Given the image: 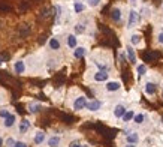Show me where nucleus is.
Here are the masks:
<instances>
[{"label":"nucleus","instance_id":"obj_5","mask_svg":"<svg viewBox=\"0 0 163 147\" xmlns=\"http://www.w3.org/2000/svg\"><path fill=\"white\" fill-rule=\"evenodd\" d=\"M108 80H109L108 71H96L93 74V81H96V83H106Z\"/></svg>","mask_w":163,"mask_h":147},{"label":"nucleus","instance_id":"obj_6","mask_svg":"<svg viewBox=\"0 0 163 147\" xmlns=\"http://www.w3.org/2000/svg\"><path fill=\"white\" fill-rule=\"evenodd\" d=\"M25 71H27V66H25V62H24V60L18 59V60L14 62V72H15V74L23 75V74H25Z\"/></svg>","mask_w":163,"mask_h":147},{"label":"nucleus","instance_id":"obj_20","mask_svg":"<svg viewBox=\"0 0 163 147\" xmlns=\"http://www.w3.org/2000/svg\"><path fill=\"white\" fill-rule=\"evenodd\" d=\"M136 66V75L138 77H144V75H147V72H148V68H147V65L145 63H136L135 65Z\"/></svg>","mask_w":163,"mask_h":147},{"label":"nucleus","instance_id":"obj_1","mask_svg":"<svg viewBox=\"0 0 163 147\" xmlns=\"http://www.w3.org/2000/svg\"><path fill=\"white\" fill-rule=\"evenodd\" d=\"M141 21V12L136 11V9H130L127 15V29L132 30V29H136L139 26Z\"/></svg>","mask_w":163,"mask_h":147},{"label":"nucleus","instance_id":"obj_12","mask_svg":"<svg viewBox=\"0 0 163 147\" xmlns=\"http://www.w3.org/2000/svg\"><path fill=\"white\" fill-rule=\"evenodd\" d=\"M30 128H32V123H30V120H27V119H23L20 125H18V132L24 135V134H27L29 131H30Z\"/></svg>","mask_w":163,"mask_h":147},{"label":"nucleus","instance_id":"obj_25","mask_svg":"<svg viewBox=\"0 0 163 147\" xmlns=\"http://www.w3.org/2000/svg\"><path fill=\"white\" fill-rule=\"evenodd\" d=\"M133 116H135V111H133V110H126V113L123 114V117H121V119H123V122H126V123H127V122H132Z\"/></svg>","mask_w":163,"mask_h":147},{"label":"nucleus","instance_id":"obj_37","mask_svg":"<svg viewBox=\"0 0 163 147\" xmlns=\"http://www.w3.org/2000/svg\"><path fill=\"white\" fill-rule=\"evenodd\" d=\"M130 2H132V3H135V2H133V0H130Z\"/></svg>","mask_w":163,"mask_h":147},{"label":"nucleus","instance_id":"obj_19","mask_svg":"<svg viewBox=\"0 0 163 147\" xmlns=\"http://www.w3.org/2000/svg\"><path fill=\"white\" fill-rule=\"evenodd\" d=\"M60 143H61V138H60L58 135H52L47 140V146L48 147H58L60 146Z\"/></svg>","mask_w":163,"mask_h":147},{"label":"nucleus","instance_id":"obj_36","mask_svg":"<svg viewBox=\"0 0 163 147\" xmlns=\"http://www.w3.org/2000/svg\"><path fill=\"white\" fill-rule=\"evenodd\" d=\"M81 147H88V146L87 144H81Z\"/></svg>","mask_w":163,"mask_h":147},{"label":"nucleus","instance_id":"obj_29","mask_svg":"<svg viewBox=\"0 0 163 147\" xmlns=\"http://www.w3.org/2000/svg\"><path fill=\"white\" fill-rule=\"evenodd\" d=\"M118 59H120V63H126V62H127V57H126V53H124V51L120 53Z\"/></svg>","mask_w":163,"mask_h":147},{"label":"nucleus","instance_id":"obj_32","mask_svg":"<svg viewBox=\"0 0 163 147\" xmlns=\"http://www.w3.org/2000/svg\"><path fill=\"white\" fill-rule=\"evenodd\" d=\"M141 12H144L142 15H144L145 18H148V17L151 15V14H148V8H147V6H144V8H142V11H141Z\"/></svg>","mask_w":163,"mask_h":147},{"label":"nucleus","instance_id":"obj_39","mask_svg":"<svg viewBox=\"0 0 163 147\" xmlns=\"http://www.w3.org/2000/svg\"><path fill=\"white\" fill-rule=\"evenodd\" d=\"M162 8H163V6H162Z\"/></svg>","mask_w":163,"mask_h":147},{"label":"nucleus","instance_id":"obj_2","mask_svg":"<svg viewBox=\"0 0 163 147\" xmlns=\"http://www.w3.org/2000/svg\"><path fill=\"white\" fill-rule=\"evenodd\" d=\"M121 81L118 80H108L105 83V90L109 92V93H115V92H120L121 90Z\"/></svg>","mask_w":163,"mask_h":147},{"label":"nucleus","instance_id":"obj_11","mask_svg":"<svg viewBox=\"0 0 163 147\" xmlns=\"http://www.w3.org/2000/svg\"><path fill=\"white\" fill-rule=\"evenodd\" d=\"M85 54H87V48H85V47L78 45L76 48L72 50V56H73V59H76V60H80V59H82V57H85Z\"/></svg>","mask_w":163,"mask_h":147},{"label":"nucleus","instance_id":"obj_35","mask_svg":"<svg viewBox=\"0 0 163 147\" xmlns=\"http://www.w3.org/2000/svg\"><path fill=\"white\" fill-rule=\"evenodd\" d=\"M3 144H5V140H3V138H2V137H0V147L3 146Z\"/></svg>","mask_w":163,"mask_h":147},{"label":"nucleus","instance_id":"obj_7","mask_svg":"<svg viewBox=\"0 0 163 147\" xmlns=\"http://www.w3.org/2000/svg\"><path fill=\"white\" fill-rule=\"evenodd\" d=\"M111 20H112L114 23H120V21L123 20V9H121L120 6H114V8L111 9Z\"/></svg>","mask_w":163,"mask_h":147},{"label":"nucleus","instance_id":"obj_38","mask_svg":"<svg viewBox=\"0 0 163 147\" xmlns=\"http://www.w3.org/2000/svg\"><path fill=\"white\" fill-rule=\"evenodd\" d=\"M162 98H163V90H162Z\"/></svg>","mask_w":163,"mask_h":147},{"label":"nucleus","instance_id":"obj_3","mask_svg":"<svg viewBox=\"0 0 163 147\" xmlns=\"http://www.w3.org/2000/svg\"><path fill=\"white\" fill-rule=\"evenodd\" d=\"M85 105H87V98H85L84 95H80L78 98H75V99H73V104H72V107H73L75 111L85 110Z\"/></svg>","mask_w":163,"mask_h":147},{"label":"nucleus","instance_id":"obj_30","mask_svg":"<svg viewBox=\"0 0 163 147\" xmlns=\"http://www.w3.org/2000/svg\"><path fill=\"white\" fill-rule=\"evenodd\" d=\"M5 144H6V147H14V144H15V140H14V138H8V140H6V143H5Z\"/></svg>","mask_w":163,"mask_h":147},{"label":"nucleus","instance_id":"obj_21","mask_svg":"<svg viewBox=\"0 0 163 147\" xmlns=\"http://www.w3.org/2000/svg\"><path fill=\"white\" fill-rule=\"evenodd\" d=\"M84 11H85V5L82 3L81 0H75L73 2V12L75 14H82Z\"/></svg>","mask_w":163,"mask_h":147},{"label":"nucleus","instance_id":"obj_9","mask_svg":"<svg viewBox=\"0 0 163 147\" xmlns=\"http://www.w3.org/2000/svg\"><path fill=\"white\" fill-rule=\"evenodd\" d=\"M102 101H99V99H93V101L87 102V105H85V108L90 111V113H96V111H99L100 108H102Z\"/></svg>","mask_w":163,"mask_h":147},{"label":"nucleus","instance_id":"obj_28","mask_svg":"<svg viewBox=\"0 0 163 147\" xmlns=\"http://www.w3.org/2000/svg\"><path fill=\"white\" fill-rule=\"evenodd\" d=\"M11 114V111L8 108H0V119H6Z\"/></svg>","mask_w":163,"mask_h":147},{"label":"nucleus","instance_id":"obj_4","mask_svg":"<svg viewBox=\"0 0 163 147\" xmlns=\"http://www.w3.org/2000/svg\"><path fill=\"white\" fill-rule=\"evenodd\" d=\"M124 53H126V57H127V62H130L132 65H136L138 63V59H136V53H135V48L130 45H126L124 48Z\"/></svg>","mask_w":163,"mask_h":147},{"label":"nucleus","instance_id":"obj_31","mask_svg":"<svg viewBox=\"0 0 163 147\" xmlns=\"http://www.w3.org/2000/svg\"><path fill=\"white\" fill-rule=\"evenodd\" d=\"M14 147H29V146H27V143H24V141H15Z\"/></svg>","mask_w":163,"mask_h":147},{"label":"nucleus","instance_id":"obj_24","mask_svg":"<svg viewBox=\"0 0 163 147\" xmlns=\"http://www.w3.org/2000/svg\"><path fill=\"white\" fill-rule=\"evenodd\" d=\"M85 29H87V27H85L82 23H76L75 26H73V33H75V35H81V33L85 32Z\"/></svg>","mask_w":163,"mask_h":147},{"label":"nucleus","instance_id":"obj_8","mask_svg":"<svg viewBox=\"0 0 163 147\" xmlns=\"http://www.w3.org/2000/svg\"><path fill=\"white\" fill-rule=\"evenodd\" d=\"M144 92H145L147 96H154L157 93V84L153 83V81H147L144 84Z\"/></svg>","mask_w":163,"mask_h":147},{"label":"nucleus","instance_id":"obj_17","mask_svg":"<svg viewBox=\"0 0 163 147\" xmlns=\"http://www.w3.org/2000/svg\"><path fill=\"white\" fill-rule=\"evenodd\" d=\"M126 105L124 104H117L115 107H114V117L115 119H121L123 117V114L126 113Z\"/></svg>","mask_w":163,"mask_h":147},{"label":"nucleus","instance_id":"obj_26","mask_svg":"<svg viewBox=\"0 0 163 147\" xmlns=\"http://www.w3.org/2000/svg\"><path fill=\"white\" fill-rule=\"evenodd\" d=\"M156 42H157L159 45L163 47V27H160V29L157 30V33H156Z\"/></svg>","mask_w":163,"mask_h":147},{"label":"nucleus","instance_id":"obj_34","mask_svg":"<svg viewBox=\"0 0 163 147\" xmlns=\"http://www.w3.org/2000/svg\"><path fill=\"white\" fill-rule=\"evenodd\" d=\"M123 147H136V144H127V143H126Z\"/></svg>","mask_w":163,"mask_h":147},{"label":"nucleus","instance_id":"obj_33","mask_svg":"<svg viewBox=\"0 0 163 147\" xmlns=\"http://www.w3.org/2000/svg\"><path fill=\"white\" fill-rule=\"evenodd\" d=\"M69 147H81V143H78V141H72L69 144Z\"/></svg>","mask_w":163,"mask_h":147},{"label":"nucleus","instance_id":"obj_22","mask_svg":"<svg viewBox=\"0 0 163 147\" xmlns=\"http://www.w3.org/2000/svg\"><path fill=\"white\" fill-rule=\"evenodd\" d=\"M132 122L135 125H142L144 122H145V114L144 113H135V116H133V119H132Z\"/></svg>","mask_w":163,"mask_h":147},{"label":"nucleus","instance_id":"obj_16","mask_svg":"<svg viewBox=\"0 0 163 147\" xmlns=\"http://www.w3.org/2000/svg\"><path fill=\"white\" fill-rule=\"evenodd\" d=\"M15 125H17V116H15V114L11 113L6 119H3V126H5L6 129H11Z\"/></svg>","mask_w":163,"mask_h":147},{"label":"nucleus","instance_id":"obj_27","mask_svg":"<svg viewBox=\"0 0 163 147\" xmlns=\"http://www.w3.org/2000/svg\"><path fill=\"white\" fill-rule=\"evenodd\" d=\"M85 2H87V6L88 8H97L102 0H85Z\"/></svg>","mask_w":163,"mask_h":147},{"label":"nucleus","instance_id":"obj_18","mask_svg":"<svg viewBox=\"0 0 163 147\" xmlns=\"http://www.w3.org/2000/svg\"><path fill=\"white\" fill-rule=\"evenodd\" d=\"M139 135H138V132H130L126 135V143L127 144H138L139 143Z\"/></svg>","mask_w":163,"mask_h":147},{"label":"nucleus","instance_id":"obj_10","mask_svg":"<svg viewBox=\"0 0 163 147\" xmlns=\"http://www.w3.org/2000/svg\"><path fill=\"white\" fill-rule=\"evenodd\" d=\"M66 44H68V48L69 50H73L78 47V36L75 33H69L66 36Z\"/></svg>","mask_w":163,"mask_h":147},{"label":"nucleus","instance_id":"obj_14","mask_svg":"<svg viewBox=\"0 0 163 147\" xmlns=\"http://www.w3.org/2000/svg\"><path fill=\"white\" fill-rule=\"evenodd\" d=\"M48 48H49L51 51H58V50L61 48V42H60V39L56 38V36L49 38V41H48Z\"/></svg>","mask_w":163,"mask_h":147},{"label":"nucleus","instance_id":"obj_23","mask_svg":"<svg viewBox=\"0 0 163 147\" xmlns=\"http://www.w3.org/2000/svg\"><path fill=\"white\" fill-rule=\"evenodd\" d=\"M41 108H42V105L41 104H37V102H32V104H29V111L30 113H39L41 111Z\"/></svg>","mask_w":163,"mask_h":147},{"label":"nucleus","instance_id":"obj_13","mask_svg":"<svg viewBox=\"0 0 163 147\" xmlns=\"http://www.w3.org/2000/svg\"><path fill=\"white\" fill-rule=\"evenodd\" d=\"M45 141H47V135H45V132H44V131H36L35 137H33V143H35L36 146H42Z\"/></svg>","mask_w":163,"mask_h":147},{"label":"nucleus","instance_id":"obj_15","mask_svg":"<svg viewBox=\"0 0 163 147\" xmlns=\"http://www.w3.org/2000/svg\"><path fill=\"white\" fill-rule=\"evenodd\" d=\"M129 44L133 47H139L142 44V35L141 33H132L130 35V38H129Z\"/></svg>","mask_w":163,"mask_h":147}]
</instances>
